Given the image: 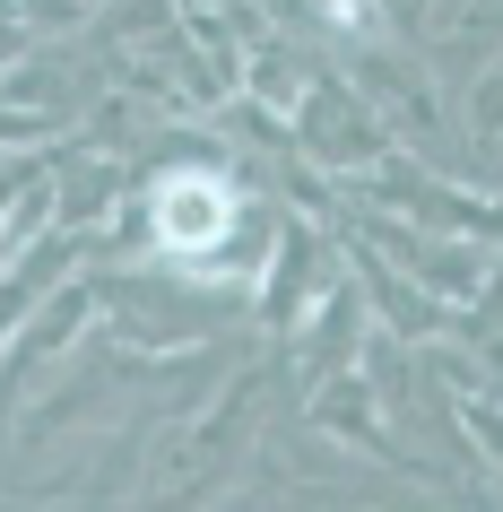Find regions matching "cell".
<instances>
[{"label": "cell", "instance_id": "1", "mask_svg": "<svg viewBox=\"0 0 503 512\" xmlns=\"http://www.w3.org/2000/svg\"><path fill=\"white\" fill-rule=\"evenodd\" d=\"M243 209H252V200H243V183L226 165H157L148 209H139V235L174 261V278H191V270H209L217 252L235 243Z\"/></svg>", "mask_w": 503, "mask_h": 512}, {"label": "cell", "instance_id": "2", "mask_svg": "<svg viewBox=\"0 0 503 512\" xmlns=\"http://www.w3.org/2000/svg\"><path fill=\"white\" fill-rule=\"evenodd\" d=\"M295 122H304L313 165H330V174H373V165L391 157V131H382V122L365 113V96H356L347 79H330V70H313V87H304Z\"/></svg>", "mask_w": 503, "mask_h": 512}, {"label": "cell", "instance_id": "3", "mask_svg": "<svg viewBox=\"0 0 503 512\" xmlns=\"http://www.w3.org/2000/svg\"><path fill=\"white\" fill-rule=\"evenodd\" d=\"M252 296H261L269 330L304 322V304H313V226L304 217H278V243H269L261 278H252Z\"/></svg>", "mask_w": 503, "mask_h": 512}, {"label": "cell", "instance_id": "4", "mask_svg": "<svg viewBox=\"0 0 503 512\" xmlns=\"http://www.w3.org/2000/svg\"><path fill=\"white\" fill-rule=\"evenodd\" d=\"M356 278H365V296H373V322H391L408 348H434V339L451 330V313H434V296H425V287H408L399 270H382L373 252H356Z\"/></svg>", "mask_w": 503, "mask_h": 512}, {"label": "cell", "instance_id": "5", "mask_svg": "<svg viewBox=\"0 0 503 512\" xmlns=\"http://www.w3.org/2000/svg\"><path fill=\"white\" fill-rule=\"evenodd\" d=\"M87 313H96V287H79V278H70V287H53V296H44V322L18 330V356H9V374H27V365L61 356V348L87 330Z\"/></svg>", "mask_w": 503, "mask_h": 512}]
</instances>
